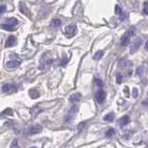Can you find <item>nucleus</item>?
I'll use <instances>...</instances> for the list:
<instances>
[{
  "mask_svg": "<svg viewBox=\"0 0 148 148\" xmlns=\"http://www.w3.org/2000/svg\"><path fill=\"white\" fill-rule=\"evenodd\" d=\"M81 99V95L80 94H73L71 97H69V101L71 102H77Z\"/></svg>",
  "mask_w": 148,
  "mask_h": 148,
  "instance_id": "nucleus-12",
  "label": "nucleus"
},
{
  "mask_svg": "<svg viewBox=\"0 0 148 148\" xmlns=\"http://www.w3.org/2000/svg\"><path fill=\"white\" fill-rule=\"evenodd\" d=\"M5 8H6V7H5L4 5H2V6H1V13H2V14L5 12Z\"/></svg>",
  "mask_w": 148,
  "mask_h": 148,
  "instance_id": "nucleus-24",
  "label": "nucleus"
},
{
  "mask_svg": "<svg viewBox=\"0 0 148 148\" xmlns=\"http://www.w3.org/2000/svg\"><path fill=\"white\" fill-rule=\"evenodd\" d=\"M95 100L98 104L104 103V101L106 100V92L102 89L98 90L95 92Z\"/></svg>",
  "mask_w": 148,
  "mask_h": 148,
  "instance_id": "nucleus-7",
  "label": "nucleus"
},
{
  "mask_svg": "<svg viewBox=\"0 0 148 148\" xmlns=\"http://www.w3.org/2000/svg\"><path fill=\"white\" fill-rule=\"evenodd\" d=\"M16 44V37L14 35H10L7 39L6 42V47H12V46Z\"/></svg>",
  "mask_w": 148,
  "mask_h": 148,
  "instance_id": "nucleus-9",
  "label": "nucleus"
},
{
  "mask_svg": "<svg viewBox=\"0 0 148 148\" xmlns=\"http://www.w3.org/2000/svg\"><path fill=\"white\" fill-rule=\"evenodd\" d=\"M2 114H7V115L9 114V115H11V114H12V110H11L10 108H8V110H5Z\"/></svg>",
  "mask_w": 148,
  "mask_h": 148,
  "instance_id": "nucleus-23",
  "label": "nucleus"
},
{
  "mask_svg": "<svg viewBox=\"0 0 148 148\" xmlns=\"http://www.w3.org/2000/svg\"><path fill=\"white\" fill-rule=\"evenodd\" d=\"M2 92L5 94H13L17 92V86L13 83H6L2 86Z\"/></svg>",
  "mask_w": 148,
  "mask_h": 148,
  "instance_id": "nucleus-4",
  "label": "nucleus"
},
{
  "mask_svg": "<svg viewBox=\"0 0 148 148\" xmlns=\"http://www.w3.org/2000/svg\"><path fill=\"white\" fill-rule=\"evenodd\" d=\"M145 50L148 51V41L145 43Z\"/></svg>",
  "mask_w": 148,
  "mask_h": 148,
  "instance_id": "nucleus-26",
  "label": "nucleus"
},
{
  "mask_svg": "<svg viewBox=\"0 0 148 148\" xmlns=\"http://www.w3.org/2000/svg\"><path fill=\"white\" fill-rule=\"evenodd\" d=\"M77 34V28L75 25H69L65 28V34L68 38H71Z\"/></svg>",
  "mask_w": 148,
  "mask_h": 148,
  "instance_id": "nucleus-5",
  "label": "nucleus"
},
{
  "mask_svg": "<svg viewBox=\"0 0 148 148\" xmlns=\"http://www.w3.org/2000/svg\"><path fill=\"white\" fill-rule=\"evenodd\" d=\"M133 92H134L133 96H134V97H136V96H137V90H136V89H133Z\"/></svg>",
  "mask_w": 148,
  "mask_h": 148,
  "instance_id": "nucleus-25",
  "label": "nucleus"
},
{
  "mask_svg": "<svg viewBox=\"0 0 148 148\" xmlns=\"http://www.w3.org/2000/svg\"><path fill=\"white\" fill-rule=\"evenodd\" d=\"M10 148H20V146L18 145V140H14L11 143Z\"/></svg>",
  "mask_w": 148,
  "mask_h": 148,
  "instance_id": "nucleus-20",
  "label": "nucleus"
},
{
  "mask_svg": "<svg viewBox=\"0 0 148 148\" xmlns=\"http://www.w3.org/2000/svg\"><path fill=\"white\" fill-rule=\"evenodd\" d=\"M18 21L16 18H7V20L2 23L1 27L5 31L11 32L15 30L18 27Z\"/></svg>",
  "mask_w": 148,
  "mask_h": 148,
  "instance_id": "nucleus-2",
  "label": "nucleus"
},
{
  "mask_svg": "<svg viewBox=\"0 0 148 148\" xmlns=\"http://www.w3.org/2000/svg\"><path fill=\"white\" fill-rule=\"evenodd\" d=\"M95 83H96V85L98 86V87H102L104 85V83H103V82H102L100 79H98V78H96L95 80Z\"/></svg>",
  "mask_w": 148,
  "mask_h": 148,
  "instance_id": "nucleus-19",
  "label": "nucleus"
},
{
  "mask_svg": "<svg viewBox=\"0 0 148 148\" xmlns=\"http://www.w3.org/2000/svg\"><path fill=\"white\" fill-rule=\"evenodd\" d=\"M21 65V61L20 60H9L6 63V68L8 69H15L17 67H18Z\"/></svg>",
  "mask_w": 148,
  "mask_h": 148,
  "instance_id": "nucleus-8",
  "label": "nucleus"
},
{
  "mask_svg": "<svg viewBox=\"0 0 148 148\" xmlns=\"http://www.w3.org/2000/svg\"><path fill=\"white\" fill-rule=\"evenodd\" d=\"M143 13L145 15H148V2L145 3V8H143Z\"/></svg>",
  "mask_w": 148,
  "mask_h": 148,
  "instance_id": "nucleus-21",
  "label": "nucleus"
},
{
  "mask_svg": "<svg viewBox=\"0 0 148 148\" xmlns=\"http://www.w3.org/2000/svg\"><path fill=\"white\" fill-rule=\"evenodd\" d=\"M103 55H104L103 51H98V52H96L95 55L94 56V59L95 60H99L102 57H103Z\"/></svg>",
  "mask_w": 148,
  "mask_h": 148,
  "instance_id": "nucleus-16",
  "label": "nucleus"
},
{
  "mask_svg": "<svg viewBox=\"0 0 148 148\" xmlns=\"http://www.w3.org/2000/svg\"><path fill=\"white\" fill-rule=\"evenodd\" d=\"M121 81H122V76H121V74H118V75H117V82H118L119 83H120V82H121Z\"/></svg>",
  "mask_w": 148,
  "mask_h": 148,
  "instance_id": "nucleus-22",
  "label": "nucleus"
},
{
  "mask_svg": "<svg viewBox=\"0 0 148 148\" xmlns=\"http://www.w3.org/2000/svg\"><path fill=\"white\" fill-rule=\"evenodd\" d=\"M135 34H136V28L134 26L130 28V29L124 34V35L121 37V40H120V45L127 46L130 44V42H131V39L134 35H135Z\"/></svg>",
  "mask_w": 148,
  "mask_h": 148,
  "instance_id": "nucleus-1",
  "label": "nucleus"
},
{
  "mask_svg": "<svg viewBox=\"0 0 148 148\" xmlns=\"http://www.w3.org/2000/svg\"><path fill=\"white\" fill-rule=\"evenodd\" d=\"M114 118H115L114 113H108V115L105 116L104 120H106V121H112V120L114 119Z\"/></svg>",
  "mask_w": 148,
  "mask_h": 148,
  "instance_id": "nucleus-13",
  "label": "nucleus"
},
{
  "mask_svg": "<svg viewBox=\"0 0 148 148\" xmlns=\"http://www.w3.org/2000/svg\"><path fill=\"white\" fill-rule=\"evenodd\" d=\"M29 94H30V95H31L32 98H37V97H39V95H39V92H37L36 90H34V89L31 90Z\"/></svg>",
  "mask_w": 148,
  "mask_h": 148,
  "instance_id": "nucleus-15",
  "label": "nucleus"
},
{
  "mask_svg": "<svg viewBox=\"0 0 148 148\" xmlns=\"http://www.w3.org/2000/svg\"><path fill=\"white\" fill-rule=\"evenodd\" d=\"M20 8H21V9H20V10H21V13H23V14H25V15H27V16H28V15H29V14H28V13H27V12L25 11V10H26V9H27V8H26V7H25V5H24V4H23V3H21V4H20Z\"/></svg>",
  "mask_w": 148,
  "mask_h": 148,
  "instance_id": "nucleus-17",
  "label": "nucleus"
},
{
  "mask_svg": "<svg viewBox=\"0 0 148 148\" xmlns=\"http://www.w3.org/2000/svg\"><path fill=\"white\" fill-rule=\"evenodd\" d=\"M142 43H143V40L141 38L134 39L133 42H132V46H131V53L132 54L136 53L137 51H138V49L140 48Z\"/></svg>",
  "mask_w": 148,
  "mask_h": 148,
  "instance_id": "nucleus-6",
  "label": "nucleus"
},
{
  "mask_svg": "<svg viewBox=\"0 0 148 148\" xmlns=\"http://www.w3.org/2000/svg\"><path fill=\"white\" fill-rule=\"evenodd\" d=\"M130 122V117L129 116H124L121 119H119V123H120V126H125Z\"/></svg>",
  "mask_w": 148,
  "mask_h": 148,
  "instance_id": "nucleus-10",
  "label": "nucleus"
},
{
  "mask_svg": "<svg viewBox=\"0 0 148 148\" xmlns=\"http://www.w3.org/2000/svg\"><path fill=\"white\" fill-rule=\"evenodd\" d=\"M42 126L39 124L36 125H32V126H30L29 128H27L25 130V134L26 135H34V134L39 133L42 132Z\"/></svg>",
  "mask_w": 148,
  "mask_h": 148,
  "instance_id": "nucleus-3",
  "label": "nucleus"
},
{
  "mask_svg": "<svg viewBox=\"0 0 148 148\" xmlns=\"http://www.w3.org/2000/svg\"><path fill=\"white\" fill-rule=\"evenodd\" d=\"M116 14H119V15L120 16V20L121 21L124 18V15H123L122 10H121V8H120L119 6H116Z\"/></svg>",
  "mask_w": 148,
  "mask_h": 148,
  "instance_id": "nucleus-14",
  "label": "nucleus"
},
{
  "mask_svg": "<svg viewBox=\"0 0 148 148\" xmlns=\"http://www.w3.org/2000/svg\"><path fill=\"white\" fill-rule=\"evenodd\" d=\"M60 24H61V21L58 20V18H54V20L51 21V23H50V25L52 28H58L60 26Z\"/></svg>",
  "mask_w": 148,
  "mask_h": 148,
  "instance_id": "nucleus-11",
  "label": "nucleus"
},
{
  "mask_svg": "<svg viewBox=\"0 0 148 148\" xmlns=\"http://www.w3.org/2000/svg\"><path fill=\"white\" fill-rule=\"evenodd\" d=\"M114 133H115L114 129H109L108 131L106 132V137H110V136H112Z\"/></svg>",
  "mask_w": 148,
  "mask_h": 148,
  "instance_id": "nucleus-18",
  "label": "nucleus"
},
{
  "mask_svg": "<svg viewBox=\"0 0 148 148\" xmlns=\"http://www.w3.org/2000/svg\"><path fill=\"white\" fill-rule=\"evenodd\" d=\"M30 148H36L35 146H32V147H30Z\"/></svg>",
  "mask_w": 148,
  "mask_h": 148,
  "instance_id": "nucleus-27",
  "label": "nucleus"
}]
</instances>
